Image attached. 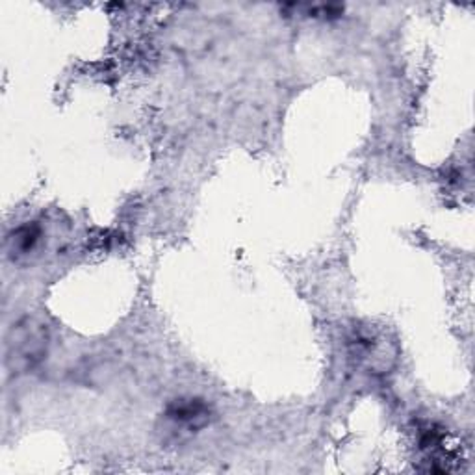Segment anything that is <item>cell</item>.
<instances>
[{
    "mask_svg": "<svg viewBox=\"0 0 475 475\" xmlns=\"http://www.w3.org/2000/svg\"><path fill=\"white\" fill-rule=\"evenodd\" d=\"M47 351V329L36 320H23L12 327L6 340V366L12 374L32 370Z\"/></svg>",
    "mask_w": 475,
    "mask_h": 475,
    "instance_id": "1",
    "label": "cell"
},
{
    "mask_svg": "<svg viewBox=\"0 0 475 475\" xmlns=\"http://www.w3.org/2000/svg\"><path fill=\"white\" fill-rule=\"evenodd\" d=\"M167 418L174 428L181 426L186 431H197L208 424L210 410L199 399H181L167 408Z\"/></svg>",
    "mask_w": 475,
    "mask_h": 475,
    "instance_id": "2",
    "label": "cell"
},
{
    "mask_svg": "<svg viewBox=\"0 0 475 475\" xmlns=\"http://www.w3.org/2000/svg\"><path fill=\"white\" fill-rule=\"evenodd\" d=\"M39 238V228L37 227H21L14 232L12 236V244H14V251L17 253H28Z\"/></svg>",
    "mask_w": 475,
    "mask_h": 475,
    "instance_id": "3",
    "label": "cell"
}]
</instances>
